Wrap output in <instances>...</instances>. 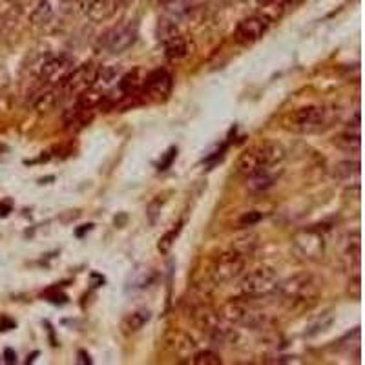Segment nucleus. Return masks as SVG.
I'll list each match as a JSON object with an SVG mask.
<instances>
[{
  "instance_id": "nucleus-1",
  "label": "nucleus",
  "mask_w": 365,
  "mask_h": 365,
  "mask_svg": "<svg viewBox=\"0 0 365 365\" xmlns=\"http://www.w3.org/2000/svg\"><path fill=\"white\" fill-rule=\"evenodd\" d=\"M287 152L282 143L265 141L245 150L236 163V172L243 178L259 170H282Z\"/></svg>"
},
{
  "instance_id": "nucleus-2",
  "label": "nucleus",
  "mask_w": 365,
  "mask_h": 365,
  "mask_svg": "<svg viewBox=\"0 0 365 365\" xmlns=\"http://www.w3.org/2000/svg\"><path fill=\"white\" fill-rule=\"evenodd\" d=\"M334 117H336V110H332L331 106L309 104V106H302L287 113L282 119V126L287 132L305 135V133H316L329 128Z\"/></svg>"
},
{
  "instance_id": "nucleus-3",
  "label": "nucleus",
  "mask_w": 365,
  "mask_h": 365,
  "mask_svg": "<svg viewBox=\"0 0 365 365\" xmlns=\"http://www.w3.org/2000/svg\"><path fill=\"white\" fill-rule=\"evenodd\" d=\"M274 291L278 292L279 298H283L291 305H298V303L316 302L319 294V283L312 274L303 272L278 282L274 287Z\"/></svg>"
},
{
  "instance_id": "nucleus-4",
  "label": "nucleus",
  "mask_w": 365,
  "mask_h": 365,
  "mask_svg": "<svg viewBox=\"0 0 365 365\" xmlns=\"http://www.w3.org/2000/svg\"><path fill=\"white\" fill-rule=\"evenodd\" d=\"M276 283H278L276 270L270 267H257L240 279L237 291L245 299H254L272 292Z\"/></svg>"
},
{
  "instance_id": "nucleus-5",
  "label": "nucleus",
  "mask_w": 365,
  "mask_h": 365,
  "mask_svg": "<svg viewBox=\"0 0 365 365\" xmlns=\"http://www.w3.org/2000/svg\"><path fill=\"white\" fill-rule=\"evenodd\" d=\"M220 318L228 325H245V327H263L267 322V316L254 309L250 303L241 302V299H232L225 303L221 311L217 312Z\"/></svg>"
},
{
  "instance_id": "nucleus-6",
  "label": "nucleus",
  "mask_w": 365,
  "mask_h": 365,
  "mask_svg": "<svg viewBox=\"0 0 365 365\" xmlns=\"http://www.w3.org/2000/svg\"><path fill=\"white\" fill-rule=\"evenodd\" d=\"M137 37H139V26H137V22L123 21L119 24L112 26L101 37V46L112 55H120L135 44Z\"/></svg>"
},
{
  "instance_id": "nucleus-7",
  "label": "nucleus",
  "mask_w": 365,
  "mask_h": 365,
  "mask_svg": "<svg viewBox=\"0 0 365 365\" xmlns=\"http://www.w3.org/2000/svg\"><path fill=\"white\" fill-rule=\"evenodd\" d=\"M243 269H245V254L232 249L228 250V252H223L212 262L208 274H210L212 283L225 285V283L232 282L234 278H237V276L243 272Z\"/></svg>"
},
{
  "instance_id": "nucleus-8",
  "label": "nucleus",
  "mask_w": 365,
  "mask_h": 365,
  "mask_svg": "<svg viewBox=\"0 0 365 365\" xmlns=\"http://www.w3.org/2000/svg\"><path fill=\"white\" fill-rule=\"evenodd\" d=\"M325 232L327 228H318V225L303 228L294 236V247L303 257L318 262L325 254Z\"/></svg>"
},
{
  "instance_id": "nucleus-9",
  "label": "nucleus",
  "mask_w": 365,
  "mask_h": 365,
  "mask_svg": "<svg viewBox=\"0 0 365 365\" xmlns=\"http://www.w3.org/2000/svg\"><path fill=\"white\" fill-rule=\"evenodd\" d=\"M73 58L68 55H57V57L46 58L38 66V79L48 84H58L66 81L68 75L73 71Z\"/></svg>"
},
{
  "instance_id": "nucleus-10",
  "label": "nucleus",
  "mask_w": 365,
  "mask_h": 365,
  "mask_svg": "<svg viewBox=\"0 0 365 365\" xmlns=\"http://www.w3.org/2000/svg\"><path fill=\"white\" fill-rule=\"evenodd\" d=\"M269 22L257 13V15H252V17H247L237 24L236 28V41L243 46H250L254 42H257L263 35L267 34V29H269Z\"/></svg>"
},
{
  "instance_id": "nucleus-11",
  "label": "nucleus",
  "mask_w": 365,
  "mask_h": 365,
  "mask_svg": "<svg viewBox=\"0 0 365 365\" xmlns=\"http://www.w3.org/2000/svg\"><path fill=\"white\" fill-rule=\"evenodd\" d=\"M97 71H99V66L93 63H86L79 68H73V71L68 75L66 81L63 83L64 88L71 93H83L84 90L96 84Z\"/></svg>"
},
{
  "instance_id": "nucleus-12",
  "label": "nucleus",
  "mask_w": 365,
  "mask_h": 365,
  "mask_svg": "<svg viewBox=\"0 0 365 365\" xmlns=\"http://www.w3.org/2000/svg\"><path fill=\"white\" fill-rule=\"evenodd\" d=\"M172 84H174V81H172V75L168 71L155 70L146 75L143 90H145L146 96L152 97L154 101H165L166 97L170 96Z\"/></svg>"
},
{
  "instance_id": "nucleus-13",
  "label": "nucleus",
  "mask_w": 365,
  "mask_h": 365,
  "mask_svg": "<svg viewBox=\"0 0 365 365\" xmlns=\"http://www.w3.org/2000/svg\"><path fill=\"white\" fill-rule=\"evenodd\" d=\"M119 6V0H88L84 13L91 22H104L115 15Z\"/></svg>"
},
{
  "instance_id": "nucleus-14",
  "label": "nucleus",
  "mask_w": 365,
  "mask_h": 365,
  "mask_svg": "<svg viewBox=\"0 0 365 365\" xmlns=\"http://www.w3.org/2000/svg\"><path fill=\"white\" fill-rule=\"evenodd\" d=\"M166 347L178 358H192L195 353L194 340L182 331H172L166 336Z\"/></svg>"
},
{
  "instance_id": "nucleus-15",
  "label": "nucleus",
  "mask_w": 365,
  "mask_h": 365,
  "mask_svg": "<svg viewBox=\"0 0 365 365\" xmlns=\"http://www.w3.org/2000/svg\"><path fill=\"white\" fill-rule=\"evenodd\" d=\"M360 232L347 234L344 237V243H341V262L347 269L358 270L360 269Z\"/></svg>"
},
{
  "instance_id": "nucleus-16",
  "label": "nucleus",
  "mask_w": 365,
  "mask_h": 365,
  "mask_svg": "<svg viewBox=\"0 0 365 365\" xmlns=\"http://www.w3.org/2000/svg\"><path fill=\"white\" fill-rule=\"evenodd\" d=\"M279 174H282V170H259L256 174L247 175V188L254 194L267 192L269 188L274 187V182L278 181Z\"/></svg>"
},
{
  "instance_id": "nucleus-17",
  "label": "nucleus",
  "mask_w": 365,
  "mask_h": 365,
  "mask_svg": "<svg viewBox=\"0 0 365 365\" xmlns=\"http://www.w3.org/2000/svg\"><path fill=\"white\" fill-rule=\"evenodd\" d=\"M155 270L150 269V267L141 265L137 267L135 270H132V274L128 276V282H126V291H143L146 287H150L155 279Z\"/></svg>"
},
{
  "instance_id": "nucleus-18",
  "label": "nucleus",
  "mask_w": 365,
  "mask_h": 365,
  "mask_svg": "<svg viewBox=\"0 0 365 365\" xmlns=\"http://www.w3.org/2000/svg\"><path fill=\"white\" fill-rule=\"evenodd\" d=\"M152 314H150L148 309H135V311L128 312V314L123 318L120 322V329L125 334H133V332L141 331L146 324L150 322Z\"/></svg>"
},
{
  "instance_id": "nucleus-19",
  "label": "nucleus",
  "mask_w": 365,
  "mask_h": 365,
  "mask_svg": "<svg viewBox=\"0 0 365 365\" xmlns=\"http://www.w3.org/2000/svg\"><path fill=\"white\" fill-rule=\"evenodd\" d=\"M166 50V57L172 58V61H179V58H185L192 53V46L187 41V37H182L181 34L174 35L172 38L163 42Z\"/></svg>"
},
{
  "instance_id": "nucleus-20",
  "label": "nucleus",
  "mask_w": 365,
  "mask_h": 365,
  "mask_svg": "<svg viewBox=\"0 0 365 365\" xmlns=\"http://www.w3.org/2000/svg\"><path fill=\"white\" fill-rule=\"evenodd\" d=\"M146 75H143L141 70H133L126 73L125 77H120L119 88L123 91V96H135L145 86Z\"/></svg>"
},
{
  "instance_id": "nucleus-21",
  "label": "nucleus",
  "mask_w": 365,
  "mask_h": 365,
  "mask_svg": "<svg viewBox=\"0 0 365 365\" xmlns=\"http://www.w3.org/2000/svg\"><path fill=\"white\" fill-rule=\"evenodd\" d=\"M336 143L340 148L344 150H353V152H358L360 150V117H356V123L353 125V128L349 126L344 133L336 137Z\"/></svg>"
},
{
  "instance_id": "nucleus-22",
  "label": "nucleus",
  "mask_w": 365,
  "mask_h": 365,
  "mask_svg": "<svg viewBox=\"0 0 365 365\" xmlns=\"http://www.w3.org/2000/svg\"><path fill=\"white\" fill-rule=\"evenodd\" d=\"M53 19V6H51L50 0H38L37 6L34 8L31 15H29V21L35 26H44Z\"/></svg>"
},
{
  "instance_id": "nucleus-23",
  "label": "nucleus",
  "mask_w": 365,
  "mask_h": 365,
  "mask_svg": "<svg viewBox=\"0 0 365 365\" xmlns=\"http://www.w3.org/2000/svg\"><path fill=\"white\" fill-rule=\"evenodd\" d=\"M61 101V93L58 90H46L42 93H38L34 101V108L37 112H50L57 106V103Z\"/></svg>"
},
{
  "instance_id": "nucleus-24",
  "label": "nucleus",
  "mask_w": 365,
  "mask_h": 365,
  "mask_svg": "<svg viewBox=\"0 0 365 365\" xmlns=\"http://www.w3.org/2000/svg\"><path fill=\"white\" fill-rule=\"evenodd\" d=\"M117 79H119V70H117L115 66H104V68H99V71H97L96 84L97 86L108 88L112 86Z\"/></svg>"
},
{
  "instance_id": "nucleus-25",
  "label": "nucleus",
  "mask_w": 365,
  "mask_h": 365,
  "mask_svg": "<svg viewBox=\"0 0 365 365\" xmlns=\"http://www.w3.org/2000/svg\"><path fill=\"white\" fill-rule=\"evenodd\" d=\"M360 174V163L358 161H341L334 166V178L349 179Z\"/></svg>"
},
{
  "instance_id": "nucleus-26",
  "label": "nucleus",
  "mask_w": 365,
  "mask_h": 365,
  "mask_svg": "<svg viewBox=\"0 0 365 365\" xmlns=\"http://www.w3.org/2000/svg\"><path fill=\"white\" fill-rule=\"evenodd\" d=\"M179 232H181V223H179L175 228H172L170 232H166L165 236H163L161 240H159V243H158L159 252H161V254H168V252H170L172 245H174V241H175V237L179 236Z\"/></svg>"
},
{
  "instance_id": "nucleus-27",
  "label": "nucleus",
  "mask_w": 365,
  "mask_h": 365,
  "mask_svg": "<svg viewBox=\"0 0 365 365\" xmlns=\"http://www.w3.org/2000/svg\"><path fill=\"white\" fill-rule=\"evenodd\" d=\"M194 364L195 365H217L221 364V358L217 356L216 353H212V351H201V353H194Z\"/></svg>"
},
{
  "instance_id": "nucleus-28",
  "label": "nucleus",
  "mask_w": 365,
  "mask_h": 365,
  "mask_svg": "<svg viewBox=\"0 0 365 365\" xmlns=\"http://www.w3.org/2000/svg\"><path fill=\"white\" fill-rule=\"evenodd\" d=\"M262 220H263L262 212L250 210V212H247V214H243V216H241L240 225H241V227H252V225L259 223Z\"/></svg>"
},
{
  "instance_id": "nucleus-29",
  "label": "nucleus",
  "mask_w": 365,
  "mask_h": 365,
  "mask_svg": "<svg viewBox=\"0 0 365 365\" xmlns=\"http://www.w3.org/2000/svg\"><path fill=\"white\" fill-rule=\"evenodd\" d=\"M175 154H178V150H175V148L168 150V152H166V155H165V159L159 163V170H166V168L172 165V161H174Z\"/></svg>"
},
{
  "instance_id": "nucleus-30",
  "label": "nucleus",
  "mask_w": 365,
  "mask_h": 365,
  "mask_svg": "<svg viewBox=\"0 0 365 365\" xmlns=\"http://www.w3.org/2000/svg\"><path fill=\"white\" fill-rule=\"evenodd\" d=\"M11 329H15V322H13L11 318H8V316H0V331H11Z\"/></svg>"
},
{
  "instance_id": "nucleus-31",
  "label": "nucleus",
  "mask_w": 365,
  "mask_h": 365,
  "mask_svg": "<svg viewBox=\"0 0 365 365\" xmlns=\"http://www.w3.org/2000/svg\"><path fill=\"white\" fill-rule=\"evenodd\" d=\"M303 2H305V0H283L282 6L283 9H294L298 8L299 4H303Z\"/></svg>"
},
{
  "instance_id": "nucleus-32",
  "label": "nucleus",
  "mask_w": 365,
  "mask_h": 365,
  "mask_svg": "<svg viewBox=\"0 0 365 365\" xmlns=\"http://www.w3.org/2000/svg\"><path fill=\"white\" fill-rule=\"evenodd\" d=\"M4 358H6V364H15V361H17V354H15L13 349H6Z\"/></svg>"
},
{
  "instance_id": "nucleus-33",
  "label": "nucleus",
  "mask_w": 365,
  "mask_h": 365,
  "mask_svg": "<svg viewBox=\"0 0 365 365\" xmlns=\"http://www.w3.org/2000/svg\"><path fill=\"white\" fill-rule=\"evenodd\" d=\"M66 2H68V4H71V6H79V8L81 9H83V11H84V9H86V4H88V0H66Z\"/></svg>"
},
{
  "instance_id": "nucleus-34",
  "label": "nucleus",
  "mask_w": 365,
  "mask_h": 365,
  "mask_svg": "<svg viewBox=\"0 0 365 365\" xmlns=\"http://www.w3.org/2000/svg\"><path fill=\"white\" fill-rule=\"evenodd\" d=\"M9 212H11V207H9V205H6V203H0V216L4 217V216H8Z\"/></svg>"
},
{
  "instance_id": "nucleus-35",
  "label": "nucleus",
  "mask_w": 365,
  "mask_h": 365,
  "mask_svg": "<svg viewBox=\"0 0 365 365\" xmlns=\"http://www.w3.org/2000/svg\"><path fill=\"white\" fill-rule=\"evenodd\" d=\"M272 2H276V0H254V4H256L257 8H263V6H269V4H272Z\"/></svg>"
},
{
  "instance_id": "nucleus-36",
  "label": "nucleus",
  "mask_w": 365,
  "mask_h": 365,
  "mask_svg": "<svg viewBox=\"0 0 365 365\" xmlns=\"http://www.w3.org/2000/svg\"><path fill=\"white\" fill-rule=\"evenodd\" d=\"M79 356H81V364H90V356H88V354L86 353H84V351H81V353H79Z\"/></svg>"
},
{
  "instance_id": "nucleus-37",
  "label": "nucleus",
  "mask_w": 365,
  "mask_h": 365,
  "mask_svg": "<svg viewBox=\"0 0 365 365\" xmlns=\"http://www.w3.org/2000/svg\"><path fill=\"white\" fill-rule=\"evenodd\" d=\"M221 2L227 6H232V4H237V2H241V0H221Z\"/></svg>"
},
{
  "instance_id": "nucleus-38",
  "label": "nucleus",
  "mask_w": 365,
  "mask_h": 365,
  "mask_svg": "<svg viewBox=\"0 0 365 365\" xmlns=\"http://www.w3.org/2000/svg\"><path fill=\"white\" fill-rule=\"evenodd\" d=\"M155 2H158V4H161V6H168V4H172L174 0H155Z\"/></svg>"
}]
</instances>
